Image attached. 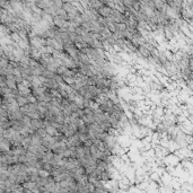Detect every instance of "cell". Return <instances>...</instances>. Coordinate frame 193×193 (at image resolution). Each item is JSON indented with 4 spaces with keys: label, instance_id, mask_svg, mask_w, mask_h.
<instances>
[{
    "label": "cell",
    "instance_id": "obj_1",
    "mask_svg": "<svg viewBox=\"0 0 193 193\" xmlns=\"http://www.w3.org/2000/svg\"><path fill=\"white\" fill-rule=\"evenodd\" d=\"M45 130H47V133L49 134V136H52V137H54V136H56L59 132V130L56 128V127H53L52 124H47V127H45Z\"/></svg>",
    "mask_w": 193,
    "mask_h": 193
},
{
    "label": "cell",
    "instance_id": "obj_2",
    "mask_svg": "<svg viewBox=\"0 0 193 193\" xmlns=\"http://www.w3.org/2000/svg\"><path fill=\"white\" fill-rule=\"evenodd\" d=\"M137 50H138V52L141 54L143 58H149L150 56V52H149V50L147 49L145 45H139V47H137Z\"/></svg>",
    "mask_w": 193,
    "mask_h": 193
},
{
    "label": "cell",
    "instance_id": "obj_3",
    "mask_svg": "<svg viewBox=\"0 0 193 193\" xmlns=\"http://www.w3.org/2000/svg\"><path fill=\"white\" fill-rule=\"evenodd\" d=\"M16 101H17V103L19 104V106H25L26 104H28V98H27V96H24V95H18L17 97H16Z\"/></svg>",
    "mask_w": 193,
    "mask_h": 193
}]
</instances>
